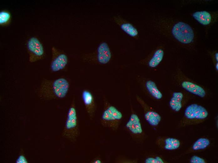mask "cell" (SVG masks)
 <instances>
[{"label": "cell", "mask_w": 218, "mask_h": 163, "mask_svg": "<svg viewBox=\"0 0 218 163\" xmlns=\"http://www.w3.org/2000/svg\"><path fill=\"white\" fill-rule=\"evenodd\" d=\"M151 24L159 34L180 44L190 45L195 41V34L193 29L184 21L160 15L153 18Z\"/></svg>", "instance_id": "cell-1"}, {"label": "cell", "mask_w": 218, "mask_h": 163, "mask_svg": "<svg viewBox=\"0 0 218 163\" xmlns=\"http://www.w3.org/2000/svg\"><path fill=\"white\" fill-rule=\"evenodd\" d=\"M11 18L9 12L6 10H2L0 12V24L3 26L8 25L11 22Z\"/></svg>", "instance_id": "cell-20"}, {"label": "cell", "mask_w": 218, "mask_h": 163, "mask_svg": "<svg viewBox=\"0 0 218 163\" xmlns=\"http://www.w3.org/2000/svg\"><path fill=\"white\" fill-rule=\"evenodd\" d=\"M70 87L68 81L65 78L54 80H44L38 89L39 97L45 100L62 99L67 95Z\"/></svg>", "instance_id": "cell-2"}, {"label": "cell", "mask_w": 218, "mask_h": 163, "mask_svg": "<svg viewBox=\"0 0 218 163\" xmlns=\"http://www.w3.org/2000/svg\"><path fill=\"white\" fill-rule=\"evenodd\" d=\"M183 95L180 92H174L169 102L171 109L175 112H178L182 107V101Z\"/></svg>", "instance_id": "cell-14"}, {"label": "cell", "mask_w": 218, "mask_h": 163, "mask_svg": "<svg viewBox=\"0 0 218 163\" xmlns=\"http://www.w3.org/2000/svg\"><path fill=\"white\" fill-rule=\"evenodd\" d=\"M210 144V141L207 139L200 138L194 144L192 149L195 150H203L206 148Z\"/></svg>", "instance_id": "cell-19"}, {"label": "cell", "mask_w": 218, "mask_h": 163, "mask_svg": "<svg viewBox=\"0 0 218 163\" xmlns=\"http://www.w3.org/2000/svg\"><path fill=\"white\" fill-rule=\"evenodd\" d=\"M126 127L133 134H140L143 132V129L140 119L135 114H132L129 120L126 124Z\"/></svg>", "instance_id": "cell-12"}, {"label": "cell", "mask_w": 218, "mask_h": 163, "mask_svg": "<svg viewBox=\"0 0 218 163\" xmlns=\"http://www.w3.org/2000/svg\"><path fill=\"white\" fill-rule=\"evenodd\" d=\"M51 50L52 57L50 64L51 71L55 72L63 69L68 63L67 55L54 46L52 48Z\"/></svg>", "instance_id": "cell-7"}, {"label": "cell", "mask_w": 218, "mask_h": 163, "mask_svg": "<svg viewBox=\"0 0 218 163\" xmlns=\"http://www.w3.org/2000/svg\"><path fill=\"white\" fill-rule=\"evenodd\" d=\"M191 15L195 20L207 29L218 20V11H199L192 13Z\"/></svg>", "instance_id": "cell-6"}, {"label": "cell", "mask_w": 218, "mask_h": 163, "mask_svg": "<svg viewBox=\"0 0 218 163\" xmlns=\"http://www.w3.org/2000/svg\"><path fill=\"white\" fill-rule=\"evenodd\" d=\"M91 163H101L102 161L101 159L98 158H95L93 159L90 162Z\"/></svg>", "instance_id": "cell-24"}, {"label": "cell", "mask_w": 218, "mask_h": 163, "mask_svg": "<svg viewBox=\"0 0 218 163\" xmlns=\"http://www.w3.org/2000/svg\"><path fill=\"white\" fill-rule=\"evenodd\" d=\"M16 163H27L28 161L23 154L20 155L18 157L15 161Z\"/></svg>", "instance_id": "cell-23"}, {"label": "cell", "mask_w": 218, "mask_h": 163, "mask_svg": "<svg viewBox=\"0 0 218 163\" xmlns=\"http://www.w3.org/2000/svg\"><path fill=\"white\" fill-rule=\"evenodd\" d=\"M164 55V50L161 48L157 49L148 62V66L152 68L156 67L162 61Z\"/></svg>", "instance_id": "cell-15"}, {"label": "cell", "mask_w": 218, "mask_h": 163, "mask_svg": "<svg viewBox=\"0 0 218 163\" xmlns=\"http://www.w3.org/2000/svg\"><path fill=\"white\" fill-rule=\"evenodd\" d=\"M146 163H164V161L159 156H156L155 158L148 157L145 160Z\"/></svg>", "instance_id": "cell-21"}, {"label": "cell", "mask_w": 218, "mask_h": 163, "mask_svg": "<svg viewBox=\"0 0 218 163\" xmlns=\"http://www.w3.org/2000/svg\"><path fill=\"white\" fill-rule=\"evenodd\" d=\"M112 53L108 44L103 41L99 45L97 49V59L101 64H106L110 60Z\"/></svg>", "instance_id": "cell-10"}, {"label": "cell", "mask_w": 218, "mask_h": 163, "mask_svg": "<svg viewBox=\"0 0 218 163\" xmlns=\"http://www.w3.org/2000/svg\"><path fill=\"white\" fill-rule=\"evenodd\" d=\"M208 112L203 107L196 104H191L186 108L184 112L185 117L189 119H204L208 115Z\"/></svg>", "instance_id": "cell-9"}, {"label": "cell", "mask_w": 218, "mask_h": 163, "mask_svg": "<svg viewBox=\"0 0 218 163\" xmlns=\"http://www.w3.org/2000/svg\"><path fill=\"white\" fill-rule=\"evenodd\" d=\"M181 85L183 88L188 92L201 97H204L206 95L205 90L201 87L191 82L184 81Z\"/></svg>", "instance_id": "cell-13"}, {"label": "cell", "mask_w": 218, "mask_h": 163, "mask_svg": "<svg viewBox=\"0 0 218 163\" xmlns=\"http://www.w3.org/2000/svg\"><path fill=\"white\" fill-rule=\"evenodd\" d=\"M145 86L148 92L154 98L158 100L162 98V94L153 81L151 80L147 81L145 83Z\"/></svg>", "instance_id": "cell-16"}, {"label": "cell", "mask_w": 218, "mask_h": 163, "mask_svg": "<svg viewBox=\"0 0 218 163\" xmlns=\"http://www.w3.org/2000/svg\"><path fill=\"white\" fill-rule=\"evenodd\" d=\"M164 148L165 150H172L178 148L180 145L179 141L174 138H168L165 140Z\"/></svg>", "instance_id": "cell-18"}, {"label": "cell", "mask_w": 218, "mask_h": 163, "mask_svg": "<svg viewBox=\"0 0 218 163\" xmlns=\"http://www.w3.org/2000/svg\"><path fill=\"white\" fill-rule=\"evenodd\" d=\"M80 134L77 113L74 101L68 110L62 136L71 141H75Z\"/></svg>", "instance_id": "cell-3"}, {"label": "cell", "mask_w": 218, "mask_h": 163, "mask_svg": "<svg viewBox=\"0 0 218 163\" xmlns=\"http://www.w3.org/2000/svg\"><path fill=\"white\" fill-rule=\"evenodd\" d=\"M29 60L32 63L42 59L44 55L43 46L39 40L35 37L29 38L27 43Z\"/></svg>", "instance_id": "cell-5"}, {"label": "cell", "mask_w": 218, "mask_h": 163, "mask_svg": "<svg viewBox=\"0 0 218 163\" xmlns=\"http://www.w3.org/2000/svg\"><path fill=\"white\" fill-rule=\"evenodd\" d=\"M82 98L86 111L90 119H93L96 110V105L92 93L88 90H84L82 94Z\"/></svg>", "instance_id": "cell-11"}, {"label": "cell", "mask_w": 218, "mask_h": 163, "mask_svg": "<svg viewBox=\"0 0 218 163\" xmlns=\"http://www.w3.org/2000/svg\"><path fill=\"white\" fill-rule=\"evenodd\" d=\"M191 163H205V160L199 156L194 155L192 157L190 160Z\"/></svg>", "instance_id": "cell-22"}, {"label": "cell", "mask_w": 218, "mask_h": 163, "mask_svg": "<svg viewBox=\"0 0 218 163\" xmlns=\"http://www.w3.org/2000/svg\"><path fill=\"white\" fill-rule=\"evenodd\" d=\"M146 120L151 125H158L161 120V117L157 113L153 111H149L144 115Z\"/></svg>", "instance_id": "cell-17"}, {"label": "cell", "mask_w": 218, "mask_h": 163, "mask_svg": "<svg viewBox=\"0 0 218 163\" xmlns=\"http://www.w3.org/2000/svg\"><path fill=\"white\" fill-rule=\"evenodd\" d=\"M122 117L121 112L115 107L109 105L102 113L101 123L103 126L115 130L117 129Z\"/></svg>", "instance_id": "cell-4"}, {"label": "cell", "mask_w": 218, "mask_h": 163, "mask_svg": "<svg viewBox=\"0 0 218 163\" xmlns=\"http://www.w3.org/2000/svg\"><path fill=\"white\" fill-rule=\"evenodd\" d=\"M113 19L120 29L127 35L135 39L138 37V31L132 24L118 15L114 16Z\"/></svg>", "instance_id": "cell-8"}]
</instances>
